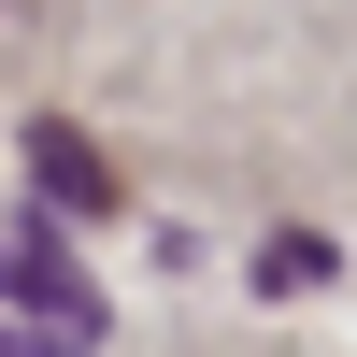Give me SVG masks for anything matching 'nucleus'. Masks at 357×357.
Instances as JSON below:
<instances>
[{
  "label": "nucleus",
  "instance_id": "nucleus-1",
  "mask_svg": "<svg viewBox=\"0 0 357 357\" xmlns=\"http://www.w3.org/2000/svg\"><path fill=\"white\" fill-rule=\"evenodd\" d=\"M0 301H29V329H43V343H72V357L114 329V301L72 272V243H57L43 215H29V229H0Z\"/></svg>",
  "mask_w": 357,
  "mask_h": 357
},
{
  "label": "nucleus",
  "instance_id": "nucleus-2",
  "mask_svg": "<svg viewBox=\"0 0 357 357\" xmlns=\"http://www.w3.org/2000/svg\"><path fill=\"white\" fill-rule=\"evenodd\" d=\"M15 172H29V215H43V229H86V215L129 200V186H114V158L72 129V114H29V129H15Z\"/></svg>",
  "mask_w": 357,
  "mask_h": 357
},
{
  "label": "nucleus",
  "instance_id": "nucleus-3",
  "mask_svg": "<svg viewBox=\"0 0 357 357\" xmlns=\"http://www.w3.org/2000/svg\"><path fill=\"white\" fill-rule=\"evenodd\" d=\"M257 286H329V243H314V229H286V243H257Z\"/></svg>",
  "mask_w": 357,
  "mask_h": 357
},
{
  "label": "nucleus",
  "instance_id": "nucleus-4",
  "mask_svg": "<svg viewBox=\"0 0 357 357\" xmlns=\"http://www.w3.org/2000/svg\"><path fill=\"white\" fill-rule=\"evenodd\" d=\"M0 357H72V343H43V329H0Z\"/></svg>",
  "mask_w": 357,
  "mask_h": 357
}]
</instances>
